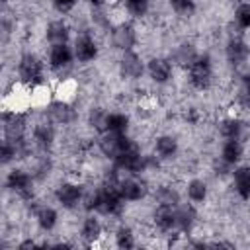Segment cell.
I'll use <instances>...</instances> for the list:
<instances>
[{
    "label": "cell",
    "mask_w": 250,
    "mask_h": 250,
    "mask_svg": "<svg viewBox=\"0 0 250 250\" xmlns=\"http://www.w3.org/2000/svg\"><path fill=\"white\" fill-rule=\"evenodd\" d=\"M189 68V82L195 90H207L213 80V66L209 55H197Z\"/></svg>",
    "instance_id": "6da1fadb"
},
{
    "label": "cell",
    "mask_w": 250,
    "mask_h": 250,
    "mask_svg": "<svg viewBox=\"0 0 250 250\" xmlns=\"http://www.w3.org/2000/svg\"><path fill=\"white\" fill-rule=\"evenodd\" d=\"M113 162H115L117 170H123V172H129V174H141L146 168V156H143L141 150L135 145H131L121 154H117L113 158Z\"/></svg>",
    "instance_id": "7a4b0ae2"
},
{
    "label": "cell",
    "mask_w": 250,
    "mask_h": 250,
    "mask_svg": "<svg viewBox=\"0 0 250 250\" xmlns=\"http://www.w3.org/2000/svg\"><path fill=\"white\" fill-rule=\"evenodd\" d=\"M18 74H20V80L23 84H37L41 82V74H43V62L39 61V57H35L33 53H25L21 59H20V64H18Z\"/></svg>",
    "instance_id": "3957f363"
},
{
    "label": "cell",
    "mask_w": 250,
    "mask_h": 250,
    "mask_svg": "<svg viewBox=\"0 0 250 250\" xmlns=\"http://www.w3.org/2000/svg\"><path fill=\"white\" fill-rule=\"evenodd\" d=\"M133 143L129 141V137L125 133H111V131H104L102 139H100V150L109 156L115 158L117 154H121L125 148H129Z\"/></svg>",
    "instance_id": "277c9868"
},
{
    "label": "cell",
    "mask_w": 250,
    "mask_h": 250,
    "mask_svg": "<svg viewBox=\"0 0 250 250\" xmlns=\"http://www.w3.org/2000/svg\"><path fill=\"white\" fill-rule=\"evenodd\" d=\"M6 186H8L10 191L18 193L20 197H25V199H27V197L33 195V178H31L27 172L20 170V168H14V170L8 174Z\"/></svg>",
    "instance_id": "5b68a950"
},
{
    "label": "cell",
    "mask_w": 250,
    "mask_h": 250,
    "mask_svg": "<svg viewBox=\"0 0 250 250\" xmlns=\"http://www.w3.org/2000/svg\"><path fill=\"white\" fill-rule=\"evenodd\" d=\"M148 188L145 184V180L137 178V174H133L131 178H125V180H119V193L125 201H139L146 195Z\"/></svg>",
    "instance_id": "8992f818"
},
{
    "label": "cell",
    "mask_w": 250,
    "mask_h": 250,
    "mask_svg": "<svg viewBox=\"0 0 250 250\" xmlns=\"http://www.w3.org/2000/svg\"><path fill=\"white\" fill-rule=\"evenodd\" d=\"M55 197L57 201L64 207V209H74L80 201H82V188L78 184H70V182H64L57 188L55 191Z\"/></svg>",
    "instance_id": "52a82bcc"
},
{
    "label": "cell",
    "mask_w": 250,
    "mask_h": 250,
    "mask_svg": "<svg viewBox=\"0 0 250 250\" xmlns=\"http://www.w3.org/2000/svg\"><path fill=\"white\" fill-rule=\"evenodd\" d=\"M111 41L117 49H121L123 53L125 51H131L135 41H137V33H135V27L131 23H119L113 31H111Z\"/></svg>",
    "instance_id": "ba28073f"
},
{
    "label": "cell",
    "mask_w": 250,
    "mask_h": 250,
    "mask_svg": "<svg viewBox=\"0 0 250 250\" xmlns=\"http://www.w3.org/2000/svg\"><path fill=\"white\" fill-rule=\"evenodd\" d=\"M72 57H74V51H70V47H68L66 43L51 45V51H49V64H51L53 70L59 72V70L70 66Z\"/></svg>",
    "instance_id": "9c48e42d"
},
{
    "label": "cell",
    "mask_w": 250,
    "mask_h": 250,
    "mask_svg": "<svg viewBox=\"0 0 250 250\" xmlns=\"http://www.w3.org/2000/svg\"><path fill=\"white\" fill-rule=\"evenodd\" d=\"M225 55H227V61H229L232 66H240V64L246 62V59L250 57V47H248L242 39L234 37V39H230V41L227 43Z\"/></svg>",
    "instance_id": "30bf717a"
},
{
    "label": "cell",
    "mask_w": 250,
    "mask_h": 250,
    "mask_svg": "<svg viewBox=\"0 0 250 250\" xmlns=\"http://www.w3.org/2000/svg\"><path fill=\"white\" fill-rule=\"evenodd\" d=\"M146 70L150 74V78L156 82V84H164L170 80L172 76V64L168 59H162V57H154L148 61L146 64Z\"/></svg>",
    "instance_id": "8fae6325"
},
{
    "label": "cell",
    "mask_w": 250,
    "mask_h": 250,
    "mask_svg": "<svg viewBox=\"0 0 250 250\" xmlns=\"http://www.w3.org/2000/svg\"><path fill=\"white\" fill-rule=\"evenodd\" d=\"M25 133V119L23 115L12 111V113H4V135L10 141H18L23 139Z\"/></svg>",
    "instance_id": "7c38bea8"
},
{
    "label": "cell",
    "mask_w": 250,
    "mask_h": 250,
    "mask_svg": "<svg viewBox=\"0 0 250 250\" xmlns=\"http://www.w3.org/2000/svg\"><path fill=\"white\" fill-rule=\"evenodd\" d=\"M74 57L80 61V62H90L98 57V45L96 41L90 37V35H80L74 43Z\"/></svg>",
    "instance_id": "4fadbf2b"
},
{
    "label": "cell",
    "mask_w": 250,
    "mask_h": 250,
    "mask_svg": "<svg viewBox=\"0 0 250 250\" xmlns=\"http://www.w3.org/2000/svg\"><path fill=\"white\" fill-rule=\"evenodd\" d=\"M119 70L127 78H139L143 74V70H145V64H143V61L139 59L137 53L125 51L123 57H121V61H119Z\"/></svg>",
    "instance_id": "5bb4252c"
},
{
    "label": "cell",
    "mask_w": 250,
    "mask_h": 250,
    "mask_svg": "<svg viewBox=\"0 0 250 250\" xmlns=\"http://www.w3.org/2000/svg\"><path fill=\"white\" fill-rule=\"evenodd\" d=\"M152 219H154V225L168 232L172 229H176V207H170V205H158L152 213Z\"/></svg>",
    "instance_id": "9a60e30c"
},
{
    "label": "cell",
    "mask_w": 250,
    "mask_h": 250,
    "mask_svg": "<svg viewBox=\"0 0 250 250\" xmlns=\"http://www.w3.org/2000/svg\"><path fill=\"white\" fill-rule=\"evenodd\" d=\"M195 219H197V211L191 203L180 205L176 209V229H180L182 232H189L195 225Z\"/></svg>",
    "instance_id": "2e32d148"
},
{
    "label": "cell",
    "mask_w": 250,
    "mask_h": 250,
    "mask_svg": "<svg viewBox=\"0 0 250 250\" xmlns=\"http://www.w3.org/2000/svg\"><path fill=\"white\" fill-rule=\"evenodd\" d=\"M68 35H70V29L68 25L62 21V20H55L47 25V31H45V37L51 45H61V43H66L68 41Z\"/></svg>",
    "instance_id": "e0dca14e"
},
{
    "label": "cell",
    "mask_w": 250,
    "mask_h": 250,
    "mask_svg": "<svg viewBox=\"0 0 250 250\" xmlns=\"http://www.w3.org/2000/svg\"><path fill=\"white\" fill-rule=\"evenodd\" d=\"M154 152L158 154L160 160H170V158H174L176 152H178V141H176V137H172V135H162V137H158L156 143H154Z\"/></svg>",
    "instance_id": "ac0fdd59"
},
{
    "label": "cell",
    "mask_w": 250,
    "mask_h": 250,
    "mask_svg": "<svg viewBox=\"0 0 250 250\" xmlns=\"http://www.w3.org/2000/svg\"><path fill=\"white\" fill-rule=\"evenodd\" d=\"M242 158V145L240 139H225L223 148H221V160L229 166L236 164Z\"/></svg>",
    "instance_id": "d6986e66"
},
{
    "label": "cell",
    "mask_w": 250,
    "mask_h": 250,
    "mask_svg": "<svg viewBox=\"0 0 250 250\" xmlns=\"http://www.w3.org/2000/svg\"><path fill=\"white\" fill-rule=\"evenodd\" d=\"M236 193L242 199H250V166H238L232 174Z\"/></svg>",
    "instance_id": "ffe728a7"
},
{
    "label": "cell",
    "mask_w": 250,
    "mask_h": 250,
    "mask_svg": "<svg viewBox=\"0 0 250 250\" xmlns=\"http://www.w3.org/2000/svg\"><path fill=\"white\" fill-rule=\"evenodd\" d=\"M33 141L37 143V146L49 148V146L53 145V141H55V131H53V127H51L49 123H39V125H35V129H33Z\"/></svg>",
    "instance_id": "44dd1931"
},
{
    "label": "cell",
    "mask_w": 250,
    "mask_h": 250,
    "mask_svg": "<svg viewBox=\"0 0 250 250\" xmlns=\"http://www.w3.org/2000/svg\"><path fill=\"white\" fill-rule=\"evenodd\" d=\"M127 129H129V117L125 113H107V117H105V131L127 133Z\"/></svg>",
    "instance_id": "7402d4cb"
},
{
    "label": "cell",
    "mask_w": 250,
    "mask_h": 250,
    "mask_svg": "<svg viewBox=\"0 0 250 250\" xmlns=\"http://www.w3.org/2000/svg\"><path fill=\"white\" fill-rule=\"evenodd\" d=\"M102 234V225L96 217H86L84 223H82V229H80V236L86 240V242H94L98 236Z\"/></svg>",
    "instance_id": "603a6c76"
},
{
    "label": "cell",
    "mask_w": 250,
    "mask_h": 250,
    "mask_svg": "<svg viewBox=\"0 0 250 250\" xmlns=\"http://www.w3.org/2000/svg\"><path fill=\"white\" fill-rule=\"evenodd\" d=\"M49 115H51L53 121H57V123H68V121L74 119V111L70 109V105H66V104H62V102L51 104Z\"/></svg>",
    "instance_id": "cb8c5ba5"
},
{
    "label": "cell",
    "mask_w": 250,
    "mask_h": 250,
    "mask_svg": "<svg viewBox=\"0 0 250 250\" xmlns=\"http://www.w3.org/2000/svg\"><path fill=\"white\" fill-rule=\"evenodd\" d=\"M219 133L223 139H240L242 135V121L240 119H225L221 125H219Z\"/></svg>",
    "instance_id": "d4e9b609"
},
{
    "label": "cell",
    "mask_w": 250,
    "mask_h": 250,
    "mask_svg": "<svg viewBox=\"0 0 250 250\" xmlns=\"http://www.w3.org/2000/svg\"><path fill=\"white\" fill-rule=\"evenodd\" d=\"M156 201L158 205H170V207H178L180 203V193L170 188V186H160L156 189Z\"/></svg>",
    "instance_id": "484cf974"
},
{
    "label": "cell",
    "mask_w": 250,
    "mask_h": 250,
    "mask_svg": "<svg viewBox=\"0 0 250 250\" xmlns=\"http://www.w3.org/2000/svg\"><path fill=\"white\" fill-rule=\"evenodd\" d=\"M35 219H37V225L43 230H53L55 225H57V211L53 207H39Z\"/></svg>",
    "instance_id": "4316f807"
},
{
    "label": "cell",
    "mask_w": 250,
    "mask_h": 250,
    "mask_svg": "<svg viewBox=\"0 0 250 250\" xmlns=\"http://www.w3.org/2000/svg\"><path fill=\"white\" fill-rule=\"evenodd\" d=\"M188 197L193 201V203H201L207 199V184L203 180H191L188 184Z\"/></svg>",
    "instance_id": "83f0119b"
},
{
    "label": "cell",
    "mask_w": 250,
    "mask_h": 250,
    "mask_svg": "<svg viewBox=\"0 0 250 250\" xmlns=\"http://www.w3.org/2000/svg\"><path fill=\"white\" fill-rule=\"evenodd\" d=\"M195 57H197V53L193 51V47H191L189 43H184V45H178V47H176L174 59H176L180 64L189 66V64L193 62V59H195Z\"/></svg>",
    "instance_id": "f1b7e54d"
},
{
    "label": "cell",
    "mask_w": 250,
    "mask_h": 250,
    "mask_svg": "<svg viewBox=\"0 0 250 250\" xmlns=\"http://www.w3.org/2000/svg\"><path fill=\"white\" fill-rule=\"evenodd\" d=\"M170 8L180 18H191L195 12V0H170Z\"/></svg>",
    "instance_id": "f546056e"
},
{
    "label": "cell",
    "mask_w": 250,
    "mask_h": 250,
    "mask_svg": "<svg viewBox=\"0 0 250 250\" xmlns=\"http://www.w3.org/2000/svg\"><path fill=\"white\" fill-rule=\"evenodd\" d=\"M115 244L123 250H129L135 246V236H133V230L129 227H119L117 232H115Z\"/></svg>",
    "instance_id": "4dcf8cb0"
},
{
    "label": "cell",
    "mask_w": 250,
    "mask_h": 250,
    "mask_svg": "<svg viewBox=\"0 0 250 250\" xmlns=\"http://www.w3.org/2000/svg\"><path fill=\"white\" fill-rule=\"evenodd\" d=\"M234 21L240 29H248L250 27V4L248 2H242L236 6L234 10Z\"/></svg>",
    "instance_id": "1f68e13d"
},
{
    "label": "cell",
    "mask_w": 250,
    "mask_h": 250,
    "mask_svg": "<svg viewBox=\"0 0 250 250\" xmlns=\"http://www.w3.org/2000/svg\"><path fill=\"white\" fill-rule=\"evenodd\" d=\"M148 4H150V0H125V8L135 18H143L148 12Z\"/></svg>",
    "instance_id": "d6a6232c"
},
{
    "label": "cell",
    "mask_w": 250,
    "mask_h": 250,
    "mask_svg": "<svg viewBox=\"0 0 250 250\" xmlns=\"http://www.w3.org/2000/svg\"><path fill=\"white\" fill-rule=\"evenodd\" d=\"M105 117H107V113H104L100 107H96L90 111V125L96 127L98 131H105Z\"/></svg>",
    "instance_id": "836d02e7"
},
{
    "label": "cell",
    "mask_w": 250,
    "mask_h": 250,
    "mask_svg": "<svg viewBox=\"0 0 250 250\" xmlns=\"http://www.w3.org/2000/svg\"><path fill=\"white\" fill-rule=\"evenodd\" d=\"M53 6H55L57 12L66 14V12H70L76 6V0H53Z\"/></svg>",
    "instance_id": "e575fe53"
},
{
    "label": "cell",
    "mask_w": 250,
    "mask_h": 250,
    "mask_svg": "<svg viewBox=\"0 0 250 250\" xmlns=\"http://www.w3.org/2000/svg\"><path fill=\"white\" fill-rule=\"evenodd\" d=\"M35 246V242L33 240H25V242H21L20 244V250H23V248H33Z\"/></svg>",
    "instance_id": "d590c367"
},
{
    "label": "cell",
    "mask_w": 250,
    "mask_h": 250,
    "mask_svg": "<svg viewBox=\"0 0 250 250\" xmlns=\"http://www.w3.org/2000/svg\"><path fill=\"white\" fill-rule=\"evenodd\" d=\"M244 92H248V94H250V72L244 76Z\"/></svg>",
    "instance_id": "8d00e7d4"
},
{
    "label": "cell",
    "mask_w": 250,
    "mask_h": 250,
    "mask_svg": "<svg viewBox=\"0 0 250 250\" xmlns=\"http://www.w3.org/2000/svg\"><path fill=\"white\" fill-rule=\"evenodd\" d=\"M90 4H92L94 8H102V6L105 4V0H90Z\"/></svg>",
    "instance_id": "74e56055"
},
{
    "label": "cell",
    "mask_w": 250,
    "mask_h": 250,
    "mask_svg": "<svg viewBox=\"0 0 250 250\" xmlns=\"http://www.w3.org/2000/svg\"><path fill=\"white\" fill-rule=\"evenodd\" d=\"M2 2H6V0H2Z\"/></svg>",
    "instance_id": "f35d334b"
}]
</instances>
